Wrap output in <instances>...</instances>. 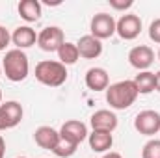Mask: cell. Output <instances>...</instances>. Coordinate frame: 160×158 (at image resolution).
<instances>
[{"mask_svg": "<svg viewBox=\"0 0 160 158\" xmlns=\"http://www.w3.org/2000/svg\"><path fill=\"white\" fill-rule=\"evenodd\" d=\"M138 99V89L132 80H121L106 89V102L114 110H127L130 108Z\"/></svg>", "mask_w": 160, "mask_h": 158, "instance_id": "cell-1", "label": "cell"}, {"mask_svg": "<svg viewBox=\"0 0 160 158\" xmlns=\"http://www.w3.org/2000/svg\"><path fill=\"white\" fill-rule=\"evenodd\" d=\"M2 71L6 73V78L11 82H22L30 73V62L28 56L24 54V50L13 48L8 50L2 62Z\"/></svg>", "mask_w": 160, "mask_h": 158, "instance_id": "cell-2", "label": "cell"}, {"mask_svg": "<svg viewBox=\"0 0 160 158\" xmlns=\"http://www.w3.org/2000/svg\"><path fill=\"white\" fill-rule=\"evenodd\" d=\"M36 80L48 87H60L67 80V67L54 60H43L36 65Z\"/></svg>", "mask_w": 160, "mask_h": 158, "instance_id": "cell-3", "label": "cell"}, {"mask_svg": "<svg viewBox=\"0 0 160 158\" xmlns=\"http://www.w3.org/2000/svg\"><path fill=\"white\" fill-rule=\"evenodd\" d=\"M63 43H65V36L60 26H47L38 34V45L45 52H58Z\"/></svg>", "mask_w": 160, "mask_h": 158, "instance_id": "cell-4", "label": "cell"}, {"mask_svg": "<svg viewBox=\"0 0 160 158\" xmlns=\"http://www.w3.org/2000/svg\"><path fill=\"white\" fill-rule=\"evenodd\" d=\"M116 19L110 15V13H97L93 15L91 19V24H89V30H91V36L97 37L99 41L108 39L116 34Z\"/></svg>", "mask_w": 160, "mask_h": 158, "instance_id": "cell-5", "label": "cell"}, {"mask_svg": "<svg viewBox=\"0 0 160 158\" xmlns=\"http://www.w3.org/2000/svg\"><path fill=\"white\" fill-rule=\"evenodd\" d=\"M134 128L143 136H155L160 132V114L155 110H143L134 117Z\"/></svg>", "mask_w": 160, "mask_h": 158, "instance_id": "cell-6", "label": "cell"}, {"mask_svg": "<svg viewBox=\"0 0 160 158\" xmlns=\"http://www.w3.org/2000/svg\"><path fill=\"white\" fill-rule=\"evenodd\" d=\"M140 32H142V19L138 15H134V13L123 15L116 22V34L125 41L136 39L140 36Z\"/></svg>", "mask_w": 160, "mask_h": 158, "instance_id": "cell-7", "label": "cell"}, {"mask_svg": "<svg viewBox=\"0 0 160 158\" xmlns=\"http://www.w3.org/2000/svg\"><path fill=\"white\" fill-rule=\"evenodd\" d=\"M155 62V52L147 45H138L128 52V63L138 71H147Z\"/></svg>", "mask_w": 160, "mask_h": 158, "instance_id": "cell-8", "label": "cell"}, {"mask_svg": "<svg viewBox=\"0 0 160 158\" xmlns=\"http://www.w3.org/2000/svg\"><path fill=\"white\" fill-rule=\"evenodd\" d=\"M60 138H63L75 145H80L88 138V126H86V123H82L78 119L65 121L60 128Z\"/></svg>", "mask_w": 160, "mask_h": 158, "instance_id": "cell-9", "label": "cell"}, {"mask_svg": "<svg viewBox=\"0 0 160 158\" xmlns=\"http://www.w3.org/2000/svg\"><path fill=\"white\" fill-rule=\"evenodd\" d=\"M89 125L99 132H114L118 128V116L112 110H97L89 119Z\"/></svg>", "mask_w": 160, "mask_h": 158, "instance_id": "cell-10", "label": "cell"}, {"mask_svg": "<svg viewBox=\"0 0 160 158\" xmlns=\"http://www.w3.org/2000/svg\"><path fill=\"white\" fill-rule=\"evenodd\" d=\"M77 48H78L80 58H86V60H95L102 54V43L97 37H93L91 34L82 36L77 43Z\"/></svg>", "mask_w": 160, "mask_h": 158, "instance_id": "cell-11", "label": "cell"}, {"mask_svg": "<svg viewBox=\"0 0 160 158\" xmlns=\"http://www.w3.org/2000/svg\"><path fill=\"white\" fill-rule=\"evenodd\" d=\"M86 86L91 91H106L110 86V77L102 67H91L86 71Z\"/></svg>", "mask_w": 160, "mask_h": 158, "instance_id": "cell-12", "label": "cell"}, {"mask_svg": "<svg viewBox=\"0 0 160 158\" xmlns=\"http://www.w3.org/2000/svg\"><path fill=\"white\" fill-rule=\"evenodd\" d=\"M22 106L17 101H8L4 104H0V116L4 119L6 128H13L22 121Z\"/></svg>", "mask_w": 160, "mask_h": 158, "instance_id": "cell-13", "label": "cell"}, {"mask_svg": "<svg viewBox=\"0 0 160 158\" xmlns=\"http://www.w3.org/2000/svg\"><path fill=\"white\" fill-rule=\"evenodd\" d=\"M11 41L19 50H24V48H30V47H34L38 43V34L30 26H19V28L13 30Z\"/></svg>", "mask_w": 160, "mask_h": 158, "instance_id": "cell-14", "label": "cell"}, {"mask_svg": "<svg viewBox=\"0 0 160 158\" xmlns=\"http://www.w3.org/2000/svg\"><path fill=\"white\" fill-rule=\"evenodd\" d=\"M34 140H36V143L39 145L41 149L52 151V149L56 147V143L60 141V132L54 130L52 126H45V125H43V126H39V128H36Z\"/></svg>", "mask_w": 160, "mask_h": 158, "instance_id": "cell-15", "label": "cell"}, {"mask_svg": "<svg viewBox=\"0 0 160 158\" xmlns=\"http://www.w3.org/2000/svg\"><path fill=\"white\" fill-rule=\"evenodd\" d=\"M88 143H89L91 151H95V153H108L112 149L114 138H112V132L93 130L91 134H88Z\"/></svg>", "mask_w": 160, "mask_h": 158, "instance_id": "cell-16", "label": "cell"}, {"mask_svg": "<svg viewBox=\"0 0 160 158\" xmlns=\"http://www.w3.org/2000/svg\"><path fill=\"white\" fill-rule=\"evenodd\" d=\"M19 15L26 22H36L41 17V2L39 0H21L19 2Z\"/></svg>", "mask_w": 160, "mask_h": 158, "instance_id": "cell-17", "label": "cell"}, {"mask_svg": "<svg viewBox=\"0 0 160 158\" xmlns=\"http://www.w3.org/2000/svg\"><path fill=\"white\" fill-rule=\"evenodd\" d=\"M132 82L138 89V95H149L151 91L157 89V78H155V73L151 71H140V75H136Z\"/></svg>", "mask_w": 160, "mask_h": 158, "instance_id": "cell-18", "label": "cell"}, {"mask_svg": "<svg viewBox=\"0 0 160 158\" xmlns=\"http://www.w3.org/2000/svg\"><path fill=\"white\" fill-rule=\"evenodd\" d=\"M78 58H80V54H78V48H77V43L65 41V43L60 47V50H58V60H60V63H63L65 67L77 63Z\"/></svg>", "mask_w": 160, "mask_h": 158, "instance_id": "cell-19", "label": "cell"}, {"mask_svg": "<svg viewBox=\"0 0 160 158\" xmlns=\"http://www.w3.org/2000/svg\"><path fill=\"white\" fill-rule=\"evenodd\" d=\"M77 147H78V145H75V143H71V141L60 138V141L56 143V147L52 149V153H54L56 156H60V158H69V156H73V155L77 153Z\"/></svg>", "mask_w": 160, "mask_h": 158, "instance_id": "cell-20", "label": "cell"}, {"mask_svg": "<svg viewBox=\"0 0 160 158\" xmlns=\"http://www.w3.org/2000/svg\"><path fill=\"white\" fill-rule=\"evenodd\" d=\"M142 158H160V140H149L142 149Z\"/></svg>", "mask_w": 160, "mask_h": 158, "instance_id": "cell-21", "label": "cell"}, {"mask_svg": "<svg viewBox=\"0 0 160 158\" xmlns=\"http://www.w3.org/2000/svg\"><path fill=\"white\" fill-rule=\"evenodd\" d=\"M149 37H151V41H155V43L160 45V19H155L151 22V26H149Z\"/></svg>", "mask_w": 160, "mask_h": 158, "instance_id": "cell-22", "label": "cell"}, {"mask_svg": "<svg viewBox=\"0 0 160 158\" xmlns=\"http://www.w3.org/2000/svg\"><path fill=\"white\" fill-rule=\"evenodd\" d=\"M108 4H110V7H114L118 11H125V9H128V7L134 6L132 0H108Z\"/></svg>", "mask_w": 160, "mask_h": 158, "instance_id": "cell-23", "label": "cell"}, {"mask_svg": "<svg viewBox=\"0 0 160 158\" xmlns=\"http://www.w3.org/2000/svg\"><path fill=\"white\" fill-rule=\"evenodd\" d=\"M9 41H11V36H9V32H8L4 26H0V50H4V48L9 45Z\"/></svg>", "mask_w": 160, "mask_h": 158, "instance_id": "cell-24", "label": "cell"}, {"mask_svg": "<svg viewBox=\"0 0 160 158\" xmlns=\"http://www.w3.org/2000/svg\"><path fill=\"white\" fill-rule=\"evenodd\" d=\"M4 155H6V140L0 136V158H4Z\"/></svg>", "mask_w": 160, "mask_h": 158, "instance_id": "cell-25", "label": "cell"}, {"mask_svg": "<svg viewBox=\"0 0 160 158\" xmlns=\"http://www.w3.org/2000/svg\"><path fill=\"white\" fill-rule=\"evenodd\" d=\"M102 158H123L119 153H114V151H108V153H104V156Z\"/></svg>", "mask_w": 160, "mask_h": 158, "instance_id": "cell-26", "label": "cell"}, {"mask_svg": "<svg viewBox=\"0 0 160 158\" xmlns=\"http://www.w3.org/2000/svg\"><path fill=\"white\" fill-rule=\"evenodd\" d=\"M155 78H157V91H160V71L155 75Z\"/></svg>", "mask_w": 160, "mask_h": 158, "instance_id": "cell-27", "label": "cell"}, {"mask_svg": "<svg viewBox=\"0 0 160 158\" xmlns=\"http://www.w3.org/2000/svg\"><path fill=\"white\" fill-rule=\"evenodd\" d=\"M0 130H6V125H4V119L0 116Z\"/></svg>", "mask_w": 160, "mask_h": 158, "instance_id": "cell-28", "label": "cell"}, {"mask_svg": "<svg viewBox=\"0 0 160 158\" xmlns=\"http://www.w3.org/2000/svg\"><path fill=\"white\" fill-rule=\"evenodd\" d=\"M0 77H2V65H0Z\"/></svg>", "mask_w": 160, "mask_h": 158, "instance_id": "cell-29", "label": "cell"}, {"mask_svg": "<svg viewBox=\"0 0 160 158\" xmlns=\"http://www.w3.org/2000/svg\"><path fill=\"white\" fill-rule=\"evenodd\" d=\"M0 101H2V91H0Z\"/></svg>", "mask_w": 160, "mask_h": 158, "instance_id": "cell-30", "label": "cell"}, {"mask_svg": "<svg viewBox=\"0 0 160 158\" xmlns=\"http://www.w3.org/2000/svg\"><path fill=\"white\" fill-rule=\"evenodd\" d=\"M158 60H160V50H158Z\"/></svg>", "mask_w": 160, "mask_h": 158, "instance_id": "cell-31", "label": "cell"}, {"mask_svg": "<svg viewBox=\"0 0 160 158\" xmlns=\"http://www.w3.org/2000/svg\"><path fill=\"white\" fill-rule=\"evenodd\" d=\"M17 158H26V156H17Z\"/></svg>", "mask_w": 160, "mask_h": 158, "instance_id": "cell-32", "label": "cell"}]
</instances>
